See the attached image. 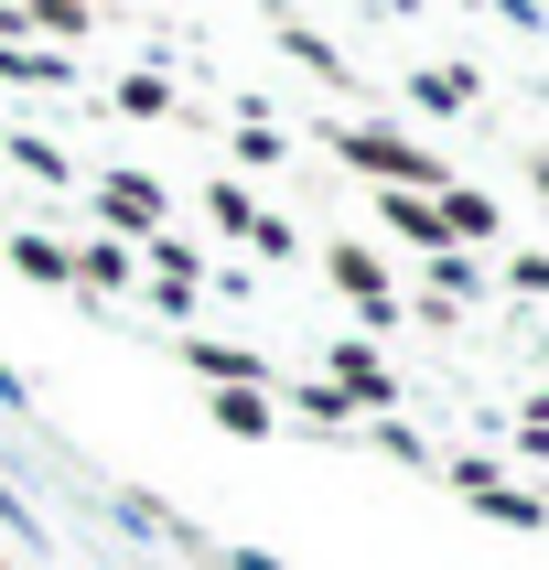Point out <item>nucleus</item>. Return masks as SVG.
<instances>
[{
	"label": "nucleus",
	"instance_id": "nucleus-13",
	"mask_svg": "<svg viewBox=\"0 0 549 570\" xmlns=\"http://www.w3.org/2000/svg\"><path fill=\"white\" fill-rule=\"evenodd\" d=\"M410 97H420V108H463V97H474V76H463V65H431Z\"/></svg>",
	"mask_w": 549,
	"mask_h": 570
},
{
	"label": "nucleus",
	"instance_id": "nucleus-10",
	"mask_svg": "<svg viewBox=\"0 0 549 570\" xmlns=\"http://www.w3.org/2000/svg\"><path fill=\"white\" fill-rule=\"evenodd\" d=\"M11 269H22V281H43V291H65V281H76V258H65L55 237H32V226L11 237Z\"/></svg>",
	"mask_w": 549,
	"mask_h": 570
},
{
	"label": "nucleus",
	"instance_id": "nucleus-17",
	"mask_svg": "<svg viewBox=\"0 0 549 570\" xmlns=\"http://www.w3.org/2000/svg\"><path fill=\"white\" fill-rule=\"evenodd\" d=\"M507 281H517V291H539V302H549V258H517Z\"/></svg>",
	"mask_w": 549,
	"mask_h": 570
},
{
	"label": "nucleus",
	"instance_id": "nucleus-5",
	"mask_svg": "<svg viewBox=\"0 0 549 570\" xmlns=\"http://www.w3.org/2000/svg\"><path fill=\"white\" fill-rule=\"evenodd\" d=\"M378 226L388 237H410L420 258H442L452 237H442V205H431V194H378Z\"/></svg>",
	"mask_w": 549,
	"mask_h": 570
},
{
	"label": "nucleus",
	"instance_id": "nucleus-18",
	"mask_svg": "<svg viewBox=\"0 0 549 570\" xmlns=\"http://www.w3.org/2000/svg\"><path fill=\"white\" fill-rule=\"evenodd\" d=\"M226 570H281V560H258V549H226Z\"/></svg>",
	"mask_w": 549,
	"mask_h": 570
},
{
	"label": "nucleus",
	"instance_id": "nucleus-9",
	"mask_svg": "<svg viewBox=\"0 0 549 570\" xmlns=\"http://www.w3.org/2000/svg\"><path fill=\"white\" fill-rule=\"evenodd\" d=\"M65 258H76V281H87V291H129V281H140V258H129L119 237H87V248H65Z\"/></svg>",
	"mask_w": 549,
	"mask_h": 570
},
{
	"label": "nucleus",
	"instance_id": "nucleus-1",
	"mask_svg": "<svg viewBox=\"0 0 549 570\" xmlns=\"http://www.w3.org/2000/svg\"><path fill=\"white\" fill-rule=\"evenodd\" d=\"M334 151L366 173L378 194H442L452 173H442V151H420L410 129H388V119H355V129H334Z\"/></svg>",
	"mask_w": 549,
	"mask_h": 570
},
{
	"label": "nucleus",
	"instance_id": "nucleus-7",
	"mask_svg": "<svg viewBox=\"0 0 549 570\" xmlns=\"http://www.w3.org/2000/svg\"><path fill=\"white\" fill-rule=\"evenodd\" d=\"M184 366H194L205 387H269V366H258L248 345H216V334H194V345H184Z\"/></svg>",
	"mask_w": 549,
	"mask_h": 570
},
{
	"label": "nucleus",
	"instance_id": "nucleus-2",
	"mask_svg": "<svg viewBox=\"0 0 549 570\" xmlns=\"http://www.w3.org/2000/svg\"><path fill=\"white\" fill-rule=\"evenodd\" d=\"M97 226H108L119 248L161 237V184H151V173H108V184H97Z\"/></svg>",
	"mask_w": 549,
	"mask_h": 570
},
{
	"label": "nucleus",
	"instance_id": "nucleus-15",
	"mask_svg": "<svg viewBox=\"0 0 549 570\" xmlns=\"http://www.w3.org/2000/svg\"><path fill=\"white\" fill-rule=\"evenodd\" d=\"M119 108H129V119H161V108H173V87H161V76H119Z\"/></svg>",
	"mask_w": 549,
	"mask_h": 570
},
{
	"label": "nucleus",
	"instance_id": "nucleus-11",
	"mask_svg": "<svg viewBox=\"0 0 549 570\" xmlns=\"http://www.w3.org/2000/svg\"><path fill=\"white\" fill-rule=\"evenodd\" d=\"M291 420H313V431H355L345 387H323V377H302V387H291Z\"/></svg>",
	"mask_w": 549,
	"mask_h": 570
},
{
	"label": "nucleus",
	"instance_id": "nucleus-6",
	"mask_svg": "<svg viewBox=\"0 0 549 570\" xmlns=\"http://www.w3.org/2000/svg\"><path fill=\"white\" fill-rule=\"evenodd\" d=\"M431 205H442V237H452V248H484V237L507 226V216H496V194H474V184H442Z\"/></svg>",
	"mask_w": 549,
	"mask_h": 570
},
{
	"label": "nucleus",
	"instance_id": "nucleus-16",
	"mask_svg": "<svg viewBox=\"0 0 549 570\" xmlns=\"http://www.w3.org/2000/svg\"><path fill=\"white\" fill-rule=\"evenodd\" d=\"M0 76H22V87H65V55H11V43H0Z\"/></svg>",
	"mask_w": 549,
	"mask_h": 570
},
{
	"label": "nucleus",
	"instance_id": "nucleus-4",
	"mask_svg": "<svg viewBox=\"0 0 549 570\" xmlns=\"http://www.w3.org/2000/svg\"><path fill=\"white\" fill-rule=\"evenodd\" d=\"M323 269H334V291H345L366 323H399V281L378 269V248H355V237H345V248H323Z\"/></svg>",
	"mask_w": 549,
	"mask_h": 570
},
{
	"label": "nucleus",
	"instance_id": "nucleus-12",
	"mask_svg": "<svg viewBox=\"0 0 549 570\" xmlns=\"http://www.w3.org/2000/svg\"><path fill=\"white\" fill-rule=\"evenodd\" d=\"M22 22L65 43V32H87V22H97V0H22Z\"/></svg>",
	"mask_w": 549,
	"mask_h": 570
},
{
	"label": "nucleus",
	"instance_id": "nucleus-14",
	"mask_svg": "<svg viewBox=\"0 0 549 570\" xmlns=\"http://www.w3.org/2000/svg\"><path fill=\"white\" fill-rule=\"evenodd\" d=\"M205 216H216L226 237H248V226H258V205H248V194H237V184H216V194H205Z\"/></svg>",
	"mask_w": 549,
	"mask_h": 570
},
{
	"label": "nucleus",
	"instance_id": "nucleus-3",
	"mask_svg": "<svg viewBox=\"0 0 549 570\" xmlns=\"http://www.w3.org/2000/svg\"><path fill=\"white\" fill-rule=\"evenodd\" d=\"M323 387H345L355 420H388V410H399V377H388L366 345H334V355H323Z\"/></svg>",
	"mask_w": 549,
	"mask_h": 570
},
{
	"label": "nucleus",
	"instance_id": "nucleus-8",
	"mask_svg": "<svg viewBox=\"0 0 549 570\" xmlns=\"http://www.w3.org/2000/svg\"><path fill=\"white\" fill-rule=\"evenodd\" d=\"M205 410H216V431H237V442H269V431H281V410H269V387H216Z\"/></svg>",
	"mask_w": 549,
	"mask_h": 570
}]
</instances>
